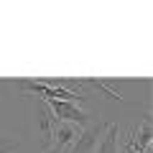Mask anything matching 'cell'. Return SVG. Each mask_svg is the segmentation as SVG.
<instances>
[{"label": "cell", "instance_id": "4", "mask_svg": "<svg viewBox=\"0 0 153 153\" xmlns=\"http://www.w3.org/2000/svg\"><path fill=\"white\" fill-rule=\"evenodd\" d=\"M128 143H130L138 153H151V143H153V125H151V117H143L140 125L133 128Z\"/></svg>", "mask_w": 153, "mask_h": 153}, {"label": "cell", "instance_id": "3", "mask_svg": "<svg viewBox=\"0 0 153 153\" xmlns=\"http://www.w3.org/2000/svg\"><path fill=\"white\" fill-rule=\"evenodd\" d=\"M105 128H107V120H97V123H89L87 128H82V130H79V138L71 143L69 153H94V148H97Z\"/></svg>", "mask_w": 153, "mask_h": 153}, {"label": "cell", "instance_id": "5", "mask_svg": "<svg viewBox=\"0 0 153 153\" xmlns=\"http://www.w3.org/2000/svg\"><path fill=\"white\" fill-rule=\"evenodd\" d=\"M117 135H120L117 123H107V128H105V133H102V138H100L94 153H117Z\"/></svg>", "mask_w": 153, "mask_h": 153}, {"label": "cell", "instance_id": "1", "mask_svg": "<svg viewBox=\"0 0 153 153\" xmlns=\"http://www.w3.org/2000/svg\"><path fill=\"white\" fill-rule=\"evenodd\" d=\"M13 87L21 89V92H33L41 100H64V102H74V105H82L87 100L79 92H71V89H64V87H54V84H46V82H33V79H18V82H13Z\"/></svg>", "mask_w": 153, "mask_h": 153}, {"label": "cell", "instance_id": "2", "mask_svg": "<svg viewBox=\"0 0 153 153\" xmlns=\"http://www.w3.org/2000/svg\"><path fill=\"white\" fill-rule=\"evenodd\" d=\"M56 115L49 110V105L44 102V100L38 97L36 100V130H38V143H41V151H49V146H51V133H54V128H56Z\"/></svg>", "mask_w": 153, "mask_h": 153}, {"label": "cell", "instance_id": "6", "mask_svg": "<svg viewBox=\"0 0 153 153\" xmlns=\"http://www.w3.org/2000/svg\"><path fill=\"white\" fill-rule=\"evenodd\" d=\"M18 146H21V143H18V138L0 128V153H16Z\"/></svg>", "mask_w": 153, "mask_h": 153}, {"label": "cell", "instance_id": "7", "mask_svg": "<svg viewBox=\"0 0 153 153\" xmlns=\"http://www.w3.org/2000/svg\"><path fill=\"white\" fill-rule=\"evenodd\" d=\"M117 153H138V151H135V148H133V146H130V143H128V140H125V143H123V146H120V148H117Z\"/></svg>", "mask_w": 153, "mask_h": 153}]
</instances>
